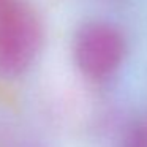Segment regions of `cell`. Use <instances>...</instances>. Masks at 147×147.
Segmentation results:
<instances>
[{
    "instance_id": "1",
    "label": "cell",
    "mask_w": 147,
    "mask_h": 147,
    "mask_svg": "<svg viewBox=\"0 0 147 147\" xmlns=\"http://www.w3.org/2000/svg\"><path fill=\"white\" fill-rule=\"evenodd\" d=\"M45 30L38 13L21 2L0 5V76L24 74L43 48Z\"/></svg>"
},
{
    "instance_id": "2",
    "label": "cell",
    "mask_w": 147,
    "mask_h": 147,
    "mask_svg": "<svg viewBox=\"0 0 147 147\" xmlns=\"http://www.w3.org/2000/svg\"><path fill=\"white\" fill-rule=\"evenodd\" d=\"M125 57V40L106 22H89L74 38V60L82 74L95 81L117 71Z\"/></svg>"
},
{
    "instance_id": "3",
    "label": "cell",
    "mask_w": 147,
    "mask_h": 147,
    "mask_svg": "<svg viewBox=\"0 0 147 147\" xmlns=\"http://www.w3.org/2000/svg\"><path fill=\"white\" fill-rule=\"evenodd\" d=\"M123 147H147V119L136 123L128 131Z\"/></svg>"
},
{
    "instance_id": "4",
    "label": "cell",
    "mask_w": 147,
    "mask_h": 147,
    "mask_svg": "<svg viewBox=\"0 0 147 147\" xmlns=\"http://www.w3.org/2000/svg\"><path fill=\"white\" fill-rule=\"evenodd\" d=\"M3 2H5V0H0V5H2V3H3Z\"/></svg>"
}]
</instances>
